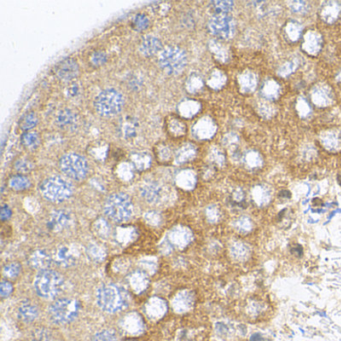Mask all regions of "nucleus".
<instances>
[{
  "instance_id": "423d86ee",
  "label": "nucleus",
  "mask_w": 341,
  "mask_h": 341,
  "mask_svg": "<svg viewBox=\"0 0 341 341\" xmlns=\"http://www.w3.org/2000/svg\"><path fill=\"white\" fill-rule=\"evenodd\" d=\"M124 99L122 94L114 88L101 91L94 100L96 111L102 116H114L119 113L123 107Z\"/></svg>"
},
{
  "instance_id": "49530a36",
  "label": "nucleus",
  "mask_w": 341,
  "mask_h": 341,
  "mask_svg": "<svg viewBox=\"0 0 341 341\" xmlns=\"http://www.w3.org/2000/svg\"><path fill=\"white\" fill-rule=\"evenodd\" d=\"M13 290V286L9 281L3 280L1 282V286H0V294L2 297H7L10 295L11 292Z\"/></svg>"
},
{
  "instance_id": "6e6552de",
  "label": "nucleus",
  "mask_w": 341,
  "mask_h": 341,
  "mask_svg": "<svg viewBox=\"0 0 341 341\" xmlns=\"http://www.w3.org/2000/svg\"><path fill=\"white\" fill-rule=\"evenodd\" d=\"M60 168L70 178L81 180L88 173V163L86 160L77 153H67L60 160Z\"/></svg>"
},
{
  "instance_id": "b1692460",
  "label": "nucleus",
  "mask_w": 341,
  "mask_h": 341,
  "mask_svg": "<svg viewBox=\"0 0 341 341\" xmlns=\"http://www.w3.org/2000/svg\"><path fill=\"white\" fill-rule=\"evenodd\" d=\"M252 198L254 200V202L259 206H264L269 203L270 199H271V193L270 190L264 186V185H257L255 186L252 191Z\"/></svg>"
},
{
  "instance_id": "3c124183",
  "label": "nucleus",
  "mask_w": 341,
  "mask_h": 341,
  "mask_svg": "<svg viewBox=\"0 0 341 341\" xmlns=\"http://www.w3.org/2000/svg\"><path fill=\"white\" fill-rule=\"evenodd\" d=\"M0 215H1V219H2L3 221L9 219V217L11 216V210H10V208H9L7 205H3L2 208H1V213H0Z\"/></svg>"
},
{
  "instance_id": "de8ad7c7",
  "label": "nucleus",
  "mask_w": 341,
  "mask_h": 341,
  "mask_svg": "<svg viewBox=\"0 0 341 341\" xmlns=\"http://www.w3.org/2000/svg\"><path fill=\"white\" fill-rule=\"evenodd\" d=\"M33 340L47 341L48 340V333L44 329H37L33 333Z\"/></svg>"
},
{
  "instance_id": "5701e85b",
  "label": "nucleus",
  "mask_w": 341,
  "mask_h": 341,
  "mask_svg": "<svg viewBox=\"0 0 341 341\" xmlns=\"http://www.w3.org/2000/svg\"><path fill=\"white\" fill-rule=\"evenodd\" d=\"M38 316V308L32 302L26 301L18 308V317L24 322H32Z\"/></svg>"
},
{
  "instance_id": "dca6fc26",
  "label": "nucleus",
  "mask_w": 341,
  "mask_h": 341,
  "mask_svg": "<svg viewBox=\"0 0 341 341\" xmlns=\"http://www.w3.org/2000/svg\"><path fill=\"white\" fill-rule=\"evenodd\" d=\"M193 303H194L193 294L190 291L185 290L179 292L174 297L172 301V306L176 312L182 313L188 311L193 306Z\"/></svg>"
},
{
  "instance_id": "ddd939ff",
  "label": "nucleus",
  "mask_w": 341,
  "mask_h": 341,
  "mask_svg": "<svg viewBox=\"0 0 341 341\" xmlns=\"http://www.w3.org/2000/svg\"><path fill=\"white\" fill-rule=\"evenodd\" d=\"M28 262L31 267L35 269H39L41 271V270L48 269L50 267L52 263V257L46 251L38 249V251H34L29 256Z\"/></svg>"
},
{
  "instance_id": "f8f14e48",
  "label": "nucleus",
  "mask_w": 341,
  "mask_h": 341,
  "mask_svg": "<svg viewBox=\"0 0 341 341\" xmlns=\"http://www.w3.org/2000/svg\"><path fill=\"white\" fill-rule=\"evenodd\" d=\"M70 221H71V215L69 211L62 209L56 210L51 214L47 222V228L52 231H60L63 228H66Z\"/></svg>"
},
{
  "instance_id": "ea45409f",
  "label": "nucleus",
  "mask_w": 341,
  "mask_h": 341,
  "mask_svg": "<svg viewBox=\"0 0 341 341\" xmlns=\"http://www.w3.org/2000/svg\"><path fill=\"white\" fill-rule=\"evenodd\" d=\"M92 341H118V338H117V335L115 334L114 331L108 330V329H104V330H101V331L97 332L93 336V340Z\"/></svg>"
},
{
  "instance_id": "8fccbe9b",
  "label": "nucleus",
  "mask_w": 341,
  "mask_h": 341,
  "mask_svg": "<svg viewBox=\"0 0 341 341\" xmlns=\"http://www.w3.org/2000/svg\"><path fill=\"white\" fill-rule=\"evenodd\" d=\"M273 108L272 106L270 104H262L260 106V113L262 114L263 116L267 117V116H271L273 114Z\"/></svg>"
},
{
  "instance_id": "c9c22d12",
  "label": "nucleus",
  "mask_w": 341,
  "mask_h": 341,
  "mask_svg": "<svg viewBox=\"0 0 341 341\" xmlns=\"http://www.w3.org/2000/svg\"><path fill=\"white\" fill-rule=\"evenodd\" d=\"M190 234L184 233V231H175L171 234V241L178 247H183L190 241Z\"/></svg>"
},
{
  "instance_id": "aec40b11",
  "label": "nucleus",
  "mask_w": 341,
  "mask_h": 341,
  "mask_svg": "<svg viewBox=\"0 0 341 341\" xmlns=\"http://www.w3.org/2000/svg\"><path fill=\"white\" fill-rule=\"evenodd\" d=\"M321 43H322V39L319 33L314 31H309L304 37V42H303L302 47L307 53L316 54L319 53L321 48Z\"/></svg>"
},
{
  "instance_id": "1a4fd4ad",
  "label": "nucleus",
  "mask_w": 341,
  "mask_h": 341,
  "mask_svg": "<svg viewBox=\"0 0 341 341\" xmlns=\"http://www.w3.org/2000/svg\"><path fill=\"white\" fill-rule=\"evenodd\" d=\"M208 28L214 36L229 39L235 33V22L228 14H214L208 22Z\"/></svg>"
},
{
  "instance_id": "f257e3e1",
  "label": "nucleus",
  "mask_w": 341,
  "mask_h": 341,
  "mask_svg": "<svg viewBox=\"0 0 341 341\" xmlns=\"http://www.w3.org/2000/svg\"><path fill=\"white\" fill-rule=\"evenodd\" d=\"M127 290L117 284H105L98 288L96 302L98 306L108 313H115L124 309L128 303Z\"/></svg>"
},
{
  "instance_id": "a878e982",
  "label": "nucleus",
  "mask_w": 341,
  "mask_h": 341,
  "mask_svg": "<svg viewBox=\"0 0 341 341\" xmlns=\"http://www.w3.org/2000/svg\"><path fill=\"white\" fill-rule=\"evenodd\" d=\"M340 8L335 2H327L321 11L322 18L327 22H334L339 14Z\"/></svg>"
},
{
  "instance_id": "864d4df0",
  "label": "nucleus",
  "mask_w": 341,
  "mask_h": 341,
  "mask_svg": "<svg viewBox=\"0 0 341 341\" xmlns=\"http://www.w3.org/2000/svg\"><path fill=\"white\" fill-rule=\"evenodd\" d=\"M292 69H293V63L291 62H287L285 63L281 69L279 70V73L282 75V76H285L287 74H289L290 72H292Z\"/></svg>"
},
{
  "instance_id": "4c0bfd02",
  "label": "nucleus",
  "mask_w": 341,
  "mask_h": 341,
  "mask_svg": "<svg viewBox=\"0 0 341 341\" xmlns=\"http://www.w3.org/2000/svg\"><path fill=\"white\" fill-rule=\"evenodd\" d=\"M301 26L299 23L295 22V21H291L288 23L285 27V32L288 36V38L292 41H296L300 34H301Z\"/></svg>"
},
{
  "instance_id": "a19ab883",
  "label": "nucleus",
  "mask_w": 341,
  "mask_h": 341,
  "mask_svg": "<svg viewBox=\"0 0 341 341\" xmlns=\"http://www.w3.org/2000/svg\"><path fill=\"white\" fill-rule=\"evenodd\" d=\"M149 26V19L145 14H137L133 20V28L137 31H143Z\"/></svg>"
},
{
  "instance_id": "37998d69",
  "label": "nucleus",
  "mask_w": 341,
  "mask_h": 341,
  "mask_svg": "<svg viewBox=\"0 0 341 341\" xmlns=\"http://www.w3.org/2000/svg\"><path fill=\"white\" fill-rule=\"evenodd\" d=\"M105 61H106V54L102 51H96L91 56V62L96 66L102 65L103 63H105Z\"/></svg>"
},
{
  "instance_id": "f3484780",
  "label": "nucleus",
  "mask_w": 341,
  "mask_h": 341,
  "mask_svg": "<svg viewBox=\"0 0 341 341\" xmlns=\"http://www.w3.org/2000/svg\"><path fill=\"white\" fill-rule=\"evenodd\" d=\"M162 47V43L157 37L148 35L145 36L140 43V52L147 57L153 56L158 53Z\"/></svg>"
},
{
  "instance_id": "f03ea898",
  "label": "nucleus",
  "mask_w": 341,
  "mask_h": 341,
  "mask_svg": "<svg viewBox=\"0 0 341 341\" xmlns=\"http://www.w3.org/2000/svg\"><path fill=\"white\" fill-rule=\"evenodd\" d=\"M64 285L62 276L54 270H41L36 275L34 288L38 295L43 298H54L58 295Z\"/></svg>"
},
{
  "instance_id": "2eb2a0df",
  "label": "nucleus",
  "mask_w": 341,
  "mask_h": 341,
  "mask_svg": "<svg viewBox=\"0 0 341 341\" xmlns=\"http://www.w3.org/2000/svg\"><path fill=\"white\" fill-rule=\"evenodd\" d=\"M162 191V187L157 182H147L141 187L142 197L150 203H156L160 201Z\"/></svg>"
},
{
  "instance_id": "0eeeda50",
  "label": "nucleus",
  "mask_w": 341,
  "mask_h": 341,
  "mask_svg": "<svg viewBox=\"0 0 341 341\" xmlns=\"http://www.w3.org/2000/svg\"><path fill=\"white\" fill-rule=\"evenodd\" d=\"M80 311V303L71 298H61L54 301L50 308L51 319L57 324H66L77 317Z\"/></svg>"
},
{
  "instance_id": "473e14b6",
  "label": "nucleus",
  "mask_w": 341,
  "mask_h": 341,
  "mask_svg": "<svg viewBox=\"0 0 341 341\" xmlns=\"http://www.w3.org/2000/svg\"><path fill=\"white\" fill-rule=\"evenodd\" d=\"M9 184H10V187L14 190H17V191H20V190H25L27 188H29L30 186V181L29 179L24 176V175H15L13 176L10 181H9Z\"/></svg>"
},
{
  "instance_id": "9b49d317",
  "label": "nucleus",
  "mask_w": 341,
  "mask_h": 341,
  "mask_svg": "<svg viewBox=\"0 0 341 341\" xmlns=\"http://www.w3.org/2000/svg\"><path fill=\"white\" fill-rule=\"evenodd\" d=\"M231 258L236 262H246L252 256V246L242 240H234L229 245Z\"/></svg>"
},
{
  "instance_id": "7c9ffc66",
  "label": "nucleus",
  "mask_w": 341,
  "mask_h": 341,
  "mask_svg": "<svg viewBox=\"0 0 341 341\" xmlns=\"http://www.w3.org/2000/svg\"><path fill=\"white\" fill-rule=\"evenodd\" d=\"M21 143L28 149H35L40 144V138L36 132H26L21 137Z\"/></svg>"
},
{
  "instance_id": "f704fd0d",
  "label": "nucleus",
  "mask_w": 341,
  "mask_h": 341,
  "mask_svg": "<svg viewBox=\"0 0 341 341\" xmlns=\"http://www.w3.org/2000/svg\"><path fill=\"white\" fill-rule=\"evenodd\" d=\"M211 7L213 8L215 15L226 14L232 9L233 2L231 1H213L211 2Z\"/></svg>"
},
{
  "instance_id": "6e6d98bb",
  "label": "nucleus",
  "mask_w": 341,
  "mask_h": 341,
  "mask_svg": "<svg viewBox=\"0 0 341 341\" xmlns=\"http://www.w3.org/2000/svg\"><path fill=\"white\" fill-rule=\"evenodd\" d=\"M78 91H79L78 86H77L76 84H73V85L69 88V94H70L71 96H75V95L78 94Z\"/></svg>"
},
{
  "instance_id": "c756f323",
  "label": "nucleus",
  "mask_w": 341,
  "mask_h": 341,
  "mask_svg": "<svg viewBox=\"0 0 341 341\" xmlns=\"http://www.w3.org/2000/svg\"><path fill=\"white\" fill-rule=\"evenodd\" d=\"M265 310V305L262 301L252 299L247 304V313L251 319H256L260 316Z\"/></svg>"
},
{
  "instance_id": "c03bdc74",
  "label": "nucleus",
  "mask_w": 341,
  "mask_h": 341,
  "mask_svg": "<svg viewBox=\"0 0 341 341\" xmlns=\"http://www.w3.org/2000/svg\"><path fill=\"white\" fill-rule=\"evenodd\" d=\"M15 168L17 171L24 173V172H28L30 171V169L32 168V164L25 160H20L16 161L15 163Z\"/></svg>"
},
{
  "instance_id": "bb28decb",
  "label": "nucleus",
  "mask_w": 341,
  "mask_h": 341,
  "mask_svg": "<svg viewBox=\"0 0 341 341\" xmlns=\"http://www.w3.org/2000/svg\"><path fill=\"white\" fill-rule=\"evenodd\" d=\"M56 122L62 128L72 127L76 123V115L69 109H63L57 115Z\"/></svg>"
},
{
  "instance_id": "5fc2aeb1",
  "label": "nucleus",
  "mask_w": 341,
  "mask_h": 341,
  "mask_svg": "<svg viewBox=\"0 0 341 341\" xmlns=\"http://www.w3.org/2000/svg\"><path fill=\"white\" fill-rule=\"evenodd\" d=\"M251 341H268L267 338H265L262 334L260 333H255L251 336Z\"/></svg>"
},
{
  "instance_id": "393cba45",
  "label": "nucleus",
  "mask_w": 341,
  "mask_h": 341,
  "mask_svg": "<svg viewBox=\"0 0 341 341\" xmlns=\"http://www.w3.org/2000/svg\"><path fill=\"white\" fill-rule=\"evenodd\" d=\"M130 284L137 293L144 291L148 285V277L143 271H137L130 277Z\"/></svg>"
},
{
  "instance_id": "4d7b16f0",
  "label": "nucleus",
  "mask_w": 341,
  "mask_h": 341,
  "mask_svg": "<svg viewBox=\"0 0 341 341\" xmlns=\"http://www.w3.org/2000/svg\"><path fill=\"white\" fill-rule=\"evenodd\" d=\"M339 79H340V81H341V73H340V75H339Z\"/></svg>"
},
{
  "instance_id": "6ab92c4d",
  "label": "nucleus",
  "mask_w": 341,
  "mask_h": 341,
  "mask_svg": "<svg viewBox=\"0 0 341 341\" xmlns=\"http://www.w3.org/2000/svg\"><path fill=\"white\" fill-rule=\"evenodd\" d=\"M166 311V303L158 297L151 298L146 305V313L152 319H160Z\"/></svg>"
},
{
  "instance_id": "2f4dec72",
  "label": "nucleus",
  "mask_w": 341,
  "mask_h": 341,
  "mask_svg": "<svg viewBox=\"0 0 341 341\" xmlns=\"http://www.w3.org/2000/svg\"><path fill=\"white\" fill-rule=\"evenodd\" d=\"M253 222L249 217L241 216L235 222V228L241 234H248L253 230Z\"/></svg>"
},
{
  "instance_id": "a211bd4d",
  "label": "nucleus",
  "mask_w": 341,
  "mask_h": 341,
  "mask_svg": "<svg viewBox=\"0 0 341 341\" xmlns=\"http://www.w3.org/2000/svg\"><path fill=\"white\" fill-rule=\"evenodd\" d=\"M322 145L329 151H338L341 149V133L339 131H326L321 137Z\"/></svg>"
},
{
  "instance_id": "4468645a",
  "label": "nucleus",
  "mask_w": 341,
  "mask_h": 341,
  "mask_svg": "<svg viewBox=\"0 0 341 341\" xmlns=\"http://www.w3.org/2000/svg\"><path fill=\"white\" fill-rule=\"evenodd\" d=\"M311 98L316 105L323 107L332 103L333 94L328 86L317 85L311 92Z\"/></svg>"
},
{
  "instance_id": "c85d7f7f",
  "label": "nucleus",
  "mask_w": 341,
  "mask_h": 341,
  "mask_svg": "<svg viewBox=\"0 0 341 341\" xmlns=\"http://www.w3.org/2000/svg\"><path fill=\"white\" fill-rule=\"evenodd\" d=\"M262 95L267 99H275L280 93V86L274 80H267L262 86Z\"/></svg>"
},
{
  "instance_id": "9d476101",
  "label": "nucleus",
  "mask_w": 341,
  "mask_h": 341,
  "mask_svg": "<svg viewBox=\"0 0 341 341\" xmlns=\"http://www.w3.org/2000/svg\"><path fill=\"white\" fill-rule=\"evenodd\" d=\"M54 72L56 76L63 80V81H70L74 78H76L79 74V66L77 62L72 58H66L62 61H60L54 69Z\"/></svg>"
},
{
  "instance_id": "39448f33",
  "label": "nucleus",
  "mask_w": 341,
  "mask_h": 341,
  "mask_svg": "<svg viewBox=\"0 0 341 341\" xmlns=\"http://www.w3.org/2000/svg\"><path fill=\"white\" fill-rule=\"evenodd\" d=\"M158 61L160 67L166 73L175 75L187 65V55L178 46H167L160 51Z\"/></svg>"
},
{
  "instance_id": "cd10ccee",
  "label": "nucleus",
  "mask_w": 341,
  "mask_h": 341,
  "mask_svg": "<svg viewBox=\"0 0 341 341\" xmlns=\"http://www.w3.org/2000/svg\"><path fill=\"white\" fill-rule=\"evenodd\" d=\"M241 89L244 92H251L254 90L257 85V78L254 73L251 71L243 73L239 78Z\"/></svg>"
},
{
  "instance_id": "e433bc0d",
  "label": "nucleus",
  "mask_w": 341,
  "mask_h": 341,
  "mask_svg": "<svg viewBox=\"0 0 341 341\" xmlns=\"http://www.w3.org/2000/svg\"><path fill=\"white\" fill-rule=\"evenodd\" d=\"M245 164L251 168H257L262 164V158L257 151L251 150L244 156Z\"/></svg>"
},
{
  "instance_id": "20e7f679",
  "label": "nucleus",
  "mask_w": 341,
  "mask_h": 341,
  "mask_svg": "<svg viewBox=\"0 0 341 341\" xmlns=\"http://www.w3.org/2000/svg\"><path fill=\"white\" fill-rule=\"evenodd\" d=\"M40 191L47 200L52 202H61L71 196L73 186L63 177L51 176L41 183Z\"/></svg>"
},
{
  "instance_id": "72a5a7b5",
  "label": "nucleus",
  "mask_w": 341,
  "mask_h": 341,
  "mask_svg": "<svg viewBox=\"0 0 341 341\" xmlns=\"http://www.w3.org/2000/svg\"><path fill=\"white\" fill-rule=\"evenodd\" d=\"M37 121L38 119H37L36 114L30 111L23 115L19 121V125L24 130H28V129L33 128L37 124Z\"/></svg>"
},
{
  "instance_id": "09e8293b",
  "label": "nucleus",
  "mask_w": 341,
  "mask_h": 341,
  "mask_svg": "<svg viewBox=\"0 0 341 341\" xmlns=\"http://www.w3.org/2000/svg\"><path fill=\"white\" fill-rule=\"evenodd\" d=\"M233 201L237 204L241 203L244 199H245V194L241 189H237L234 193H233V197H232Z\"/></svg>"
},
{
  "instance_id": "603ef678",
  "label": "nucleus",
  "mask_w": 341,
  "mask_h": 341,
  "mask_svg": "<svg viewBox=\"0 0 341 341\" xmlns=\"http://www.w3.org/2000/svg\"><path fill=\"white\" fill-rule=\"evenodd\" d=\"M298 108H299V112L300 114H302L303 116L307 115L308 112H309V105L305 102V100H300L299 104H298Z\"/></svg>"
},
{
  "instance_id": "412c9836",
  "label": "nucleus",
  "mask_w": 341,
  "mask_h": 341,
  "mask_svg": "<svg viewBox=\"0 0 341 341\" xmlns=\"http://www.w3.org/2000/svg\"><path fill=\"white\" fill-rule=\"evenodd\" d=\"M121 325L126 332L131 334L140 333L143 330L142 320L135 313H131L124 317L121 322Z\"/></svg>"
},
{
  "instance_id": "a18cd8bd",
  "label": "nucleus",
  "mask_w": 341,
  "mask_h": 341,
  "mask_svg": "<svg viewBox=\"0 0 341 341\" xmlns=\"http://www.w3.org/2000/svg\"><path fill=\"white\" fill-rule=\"evenodd\" d=\"M291 10L295 13H304L307 11L308 9V5L306 2H303V1H296V2H293L291 4Z\"/></svg>"
},
{
  "instance_id": "7ed1b4c3",
  "label": "nucleus",
  "mask_w": 341,
  "mask_h": 341,
  "mask_svg": "<svg viewBox=\"0 0 341 341\" xmlns=\"http://www.w3.org/2000/svg\"><path fill=\"white\" fill-rule=\"evenodd\" d=\"M104 212L112 221L121 223L131 217L133 205L126 194L114 193L107 198L104 204Z\"/></svg>"
},
{
  "instance_id": "58836bf2",
  "label": "nucleus",
  "mask_w": 341,
  "mask_h": 341,
  "mask_svg": "<svg viewBox=\"0 0 341 341\" xmlns=\"http://www.w3.org/2000/svg\"><path fill=\"white\" fill-rule=\"evenodd\" d=\"M21 271V266L18 262H10L3 268V274L7 278H15Z\"/></svg>"
},
{
  "instance_id": "4be33fe9",
  "label": "nucleus",
  "mask_w": 341,
  "mask_h": 341,
  "mask_svg": "<svg viewBox=\"0 0 341 341\" xmlns=\"http://www.w3.org/2000/svg\"><path fill=\"white\" fill-rule=\"evenodd\" d=\"M54 259L56 263L62 267L73 266L76 262L75 256L70 252L69 247L66 246H61L56 251L54 254Z\"/></svg>"
},
{
  "instance_id": "79ce46f5",
  "label": "nucleus",
  "mask_w": 341,
  "mask_h": 341,
  "mask_svg": "<svg viewBox=\"0 0 341 341\" xmlns=\"http://www.w3.org/2000/svg\"><path fill=\"white\" fill-rule=\"evenodd\" d=\"M133 162L137 168L139 169H145L150 164V156L145 153H138L135 154L133 157Z\"/></svg>"
}]
</instances>
